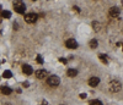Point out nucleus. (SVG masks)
<instances>
[{"mask_svg": "<svg viewBox=\"0 0 123 105\" xmlns=\"http://www.w3.org/2000/svg\"><path fill=\"white\" fill-rule=\"evenodd\" d=\"M122 6H123V0H122Z\"/></svg>", "mask_w": 123, "mask_h": 105, "instance_id": "obj_26", "label": "nucleus"}, {"mask_svg": "<svg viewBox=\"0 0 123 105\" xmlns=\"http://www.w3.org/2000/svg\"><path fill=\"white\" fill-rule=\"evenodd\" d=\"M67 75H68L69 77H75V76L78 75V70H75V68H69V70L67 71Z\"/></svg>", "mask_w": 123, "mask_h": 105, "instance_id": "obj_11", "label": "nucleus"}, {"mask_svg": "<svg viewBox=\"0 0 123 105\" xmlns=\"http://www.w3.org/2000/svg\"><path fill=\"white\" fill-rule=\"evenodd\" d=\"M3 77H4V78H11V77H12V73H11V71H9V70L4 71V73H3Z\"/></svg>", "mask_w": 123, "mask_h": 105, "instance_id": "obj_14", "label": "nucleus"}, {"mask_svg": "<svg viewBox=\"0 0 123 105\" xmlns=\"http://www.w3.org/2000/svg\"><path fill=\"white\" fill-rule=\"evenodd\" d=\"M33 1H36V0H33Z\"/></svg>", "mask_w": 123, "mask_h": 105, "instance_id": "obj_28", "label": "nucleus"}, {"mask_svg": "<svg viewBox=\"0 0 123 105\" xmlns=\"http://www.w3.org/2000/svg\"><path fill=\"white\" fill-rule=\"evenodd\" d=\"M92 27H94V29L96 31V32H98L100 28H101V25L97 22V21H94V22H92Z\"/></svg>", "mask_w": 123, "mask_h": 105, "instance_id": "obj_15", "label": "nucleus"}, {"mask_svg": "<svg viewBox=\"0 0 123 105\" xmlns=\"http://www.w3.org/2000/svg\"><path fill=\"white\" fill-rule=\"evenodd\" d=\"M0 12H1V5H0Z\"/></svg>", "mask_w": 123, "mask_h": 105, "instance_id": "obj_25", "label": "nucleus"}, {"mask_svg": "<svg viewBox=\"0 0 123 105\" xmlns=\"http://www.w3.org/2000/svg\"><path fill=\"white\" fill-rule=\"evenodd\" d=\"M90 105H102V103L100 100H92L90 101Z\"/></svg>", "mask_w": 123, "mask_h": 105, "instance_id": "obj_18", "label": "nucleus"}, {"mask_svg": "<svg viewBox=\"0 0 123 105\" xmlns=\"http://www.w3.org/2000/svg\"><path fill=\"white\" fill-rule=\"evenodd\" d=\"M22 71H24V73H25V75H31V73L33 72V68L31 67L30 65L25 64V65H22Z\"/></svg>", "mask_w": 123, "mask_h": 105, "instance_id": "obj_9", "label": "nucleus"}, {"mask_svg": "<svg viewBox=\"0 0 123 105\" xmlns=\"http://www.w3.org/2000/svg\"><path fill=\"white\" fill-rule=\"evenodd\" d=\"M36 61L38 62V64H43V58L41 56V55H37V58H36Z\"/></svg>", "mask_w": 123, "mask_h": 105, "instance_id": "obj_17", "label": "nucleus"}, {"mask_svg": "<svg viewBox=\"0 0 123 105\" xmlns=\"http://www.w3.org/2000/svg\"><path fill=\"white\" fill-rule=\"evenodd\" d=\"M80 98H81V99H85V98H86V94H85V93H81V94H80Z\"/></svg>", "mask_w": 123, "mask_h": 105, "instance_id": "obj_20", "label": "nucleus"}, {"mask_svg": "<svg viewBox=\"0 0 123 105\" xmlns=\"http://www.w3.org/2000/svg\"><path fill=\"white\" fill-rule=\"evenodd\" d=\"M59 61L62 62V64H67V59H64V58H60Z\"/></svg>", "mask_w": 123, "mask_h": 105, "instance_id": "obj_19", "label": "nucleus"}, {"mask_svg": "<svg viewBox=\"0 0 123 105\" xmlns=\"http://www.w3.org/2000/svg\"><path fill=\"white\" fill-rule=\"evenodd\" d=\"M42 105H49V104H47V103H46V100H43V101H42Z\"/></svg>", "mask_w": 123, "mask_h": 105, "instance_id": "obj_23", "label": "nucleus"}, {"mask_svg": "<svg viewBox=\"0 0 123 105\" xmlns=\"http://www.w3.org/2000/svg\"><path fill=\"white\" fill-rule=\"evenodd\" d=\"M0 92H1L3 94H5V95H9V94H11V88L7 87V86H3L1 88H0Z\"/></svg>", "mask_w": 123, "mask_h": 105, "instance_id": "obj_10", "label": "nucleus"}, {"mask_svg": "<svg viewBox=\"0 0 123 105\" xmlns=\"http://www.w3.org/2000/svg\"><path fill=\"white\" fill-rule=\"evenodd\" d=\"M119 9L117 6H113V7H111L110 9V16L111 17H118L119 16Z\"/></svg>", "mask_w": 123, "mask_h": 105, "instance_id": "obj_7", "label": "nucleus"}, {"mask_svg": "<svg viewBox=\"0 0 123 105\" xmlns=\"http://www.w3.org/2000/svg\"><path fill=\"white\" fill-rule=\"evenodd\" d=\"M98 58L102 60V62L104 64H108V56L105 55V54H98Z\"/></svg>", "mask_w": 123, "mask_h": 105, "instance_id": "obj_13", "label": "nucleus"}, {"mask_svg": "<svg viewBox=\"0 0 123 105\" xmlns=\"http://www.w3.org/2000/svg\"><path fill=\"white\" fill-rule=\"evenodd\" d=\"M1 17L3 18H10L11 17V12L7 11V10H4V11H1Z\"/></svg>", "mask_w": 123, "mask_h": 105, "instance_id": "obj_12", "label": "nucleus"}, {"mask_svg": "<svg viewBox=\"0 0 123 105\" xmlns=\"http://www.w3.org/2000/svg\"><path fill=\"white\" fill-rule=\"evenodd\" d=\"M14 10L17 14H25L26 6L22 3V0H15V1H14Z\"/></svg>", "mask_w": 123, "mask_h": 105, "instance_id": "obj_1", "label": "nucleus"}, {"mask_svg": "<svg viewBox=\"0 0 123 105\" xmlns=\"http://www.w3.org/2000/svg\"><path fill=\"white\" fill-rule=\"evenodd\" d=\"M37 20H38V15L37 14H32V12H31V14H26L25 15V21L27 23H35Z\"/></svg>", "mask_w": 123, "mask_h": 105, "instance_id": "obj_4", "label": "nucleus"}, {"mask_svg": "<svg viewBox=\"0 0 123 105\" xmlns=\"http://www.w3.org/2000/svg\"><path fill=\"white\" fill-rule=\"evenodd\" d=\"M108 88H110V90H111L112 93H117V92H119V90H121L122 84H121V82H118V81L113 79V81H111V82H110Z\"/></svg>", "mask_w": 123, "mask_h": 105, "instance_id": "obj_2", "label": "nucleus"}, {"mask_svg": "<svg viewBox=\"0 0 123 105\" xmlns=\"http://www.w3.org/2000/svg\"><path fill=\"white\" fill-rule=\"evenodd\" d=\"M122 49H123V44H122Z\"/></svg>", "mask_w": 123, "mask_h": 105, "instance_id": "obj_27", "label": "nucleus"}, {"mask_svg": "<svg viewBox=\"0 0 123 105\" xmlns=\"http://www.w3.org/2000/svg\"><path fill=\"white\" fill-rule=\"evenodd\" d=\"M74 10H75V11H76V12H80V9H79L78 6H74Z\"/></svg>", "mask_w": 123, "mask_h": 105, "instance_id": "obj_21", "label": "nucleus"}, {"mask_svg": "<svg viewBox=\"0 0 123 105\" xmlns=\"http://www.w3.org/2000/svg\"><path fill=\"white\" fill-rule=\"evenodd\" d=\"M4 105H12V104H9V103H6V104H4Z\"/></svg>", "mask_w": 123, "mask_h": 105, "instance_id": "obj_24", "label": "nucleus"}, {"mask_svg": "<svg viewBox=\"0 0 123 105\" xmlns=\"http://www.w3.org/2000/svg\"><path fill=\"white\" fill-rule=\"evenodd\" d=\"M97 45H98V43H97V40H96V39H92V40L90 42V47H91L92 49H96Z\"/></svg>", "mask_w": 123, "mask_h": 105, "instance_id": "obj_16", "label": "nucleus"}, {"mask_svg": "<svg viewBox=\"0 0 123 105\" xmlns=\"http://www.w3.org/2000/svg\"><path fill=\"white\" fill-rule=\"evenodd\" d=\"M24 87H28V82H25L24 83Z\"/></svg>", "mask_w": 123, "mask_h": 105, "instance_id": "obj_22", "label": "nucleus"}, {"mask_svg": "<svg viewBox=\"0 0 123 105\" xmlns=\"http://www.w3.org/2000/svg\"><path fill=\"white\" fill-rule=\"evenodd\" d=\"M36 77L37 78H39V79H44V78H47L48 77V71L47 70H37L36 71Z\"/></svg>", "mask_w": 123, "mask_h": 105, "instance_id": "obj_5", "label": "nucleus"}, {"mask_svg": "<svg viewBox=\"0 0 123 105\" xmlns=\"http://www.w3.org/2000/svg\"><path fill=\"white\" fill-rule=\"evenodd\" d=\"M98 83H100V78L98 77H91L89 79V86H91V87H96Z\"/></svg>", "mask_w": 123, "mask_h": 105, "instance_id": "obj_8", "label": "nucleus"}, {"mask_svg": "<svg viewBox=\"0 0 123 105\" xmlns=\"http://www.w3.org/2000/svg\"><path fill=\"white\" fill-rule=\"evenodd\" d=\"M65 45H67L69 49H76V48L79 47L78 42H76L75 39H68V40L65 42Z\"/></svg>", "mask_w": 123, "mask_h": 105, "instance_id": "obj_6", "label": "nucleus"}, {"mask_svg": "<svg viewBox=\"0 0 123 105\" xmlns=\"http://www.w3.org/2000/svg\"><path fill=\"white\" fill-rule=\"evenodd\" d=\"M47 83L49 86H52V87H57L59 86V83H60V78L58 76H49V78L47 79Z\"/></svg>", "mask_w": 123, "mask_h": 105, "instance_id": "obj_3", "label": "nucleus"}]
</instances>
